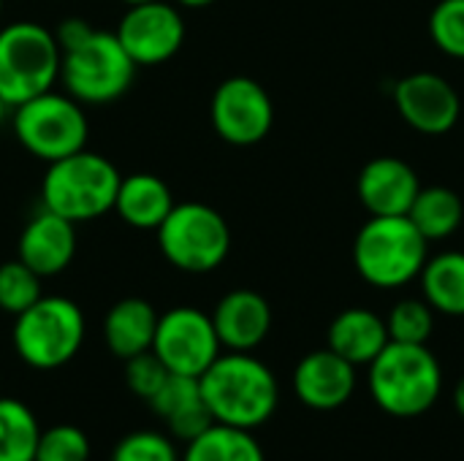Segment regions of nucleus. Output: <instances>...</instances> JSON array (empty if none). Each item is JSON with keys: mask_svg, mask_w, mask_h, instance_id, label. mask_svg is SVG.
I'll return each instance as SVG.
<instances>
[{"mask_svg": "<svg viewBox=\"0 0 464 461\" xmlns=\"http://www.w3.org/2000/svg\"><path fill=\"white\" fill-rule=\"evenodd\" d=\"M204 405L215 424L237 429L264 427L280 402V386L275 372L250 353H220L209 370L198 378Z\"/></svg>", "mask_w": 464, "mask_h": 461, "instance_id": "nucleus-1", "label": "nucleus"}, {"mask_svg": "<svg viewBox=\"0 0 464 461\" xmlns=\"http://www.w3.org/2000/svg\"><path fill=\"white\" fill-rule=\"evenodd\" d=\"M367 370L372 402L394 418H419L430 413L443 394V370L427 345L389 342Z\"/></svg>", "mask_w": 464, "mask_h": 461, "instance_id": "nucleus-2", "label": "nucleus"}, {"mask_svg": "<svg viewBox=\"0 0 464 461\" xmlns=\"http://www.w3.org/2000/svg\"><path fill=\"white\" fill-rule=\"evenodd\" d=\"M120 179L122 174L109 158L84 147L68 158L46 163L41 206L71 220L73 226L98 220L114 209Z\"/></svg>", "mask_w": 464, "mask_h": 461, "instance_id": "nucleus-3", "label": "nucleus"}, {"mask_svg": "<svg viewBox=\"0 0 464 461\" xmlns=\"http://www.w3.org/2000/svg\"><path fill=\"white\" fill-rule=\"evenodd\" d=\"M427 239L408 215L367 220L353 242V266L372 288L394 291L416 280L430 258Z\"/></svg>", "mask_w": 464, "mask_h": 461, "instance_id": "nucleus-4", "label": "nucleus"}, {"mask_svg": "<svg viewBox=\"0 0 464 461\" xmlns=\"http://www.w3.org/2000/svg\"><path fill=\"white\" fill-rule=\"evenodd\" d=\"M60 54V84L82 106L111 103L122 98L136 79V62L117 35L98 27Z\"/></svg>", "mask_w": 464, "mask_h": 461, "instance_id": "nucleus-5", "label": "nucleus"}, {"mask_svg": "<svg viewBox=\"0 0 464 461\" xmlns=\"http://www.w3.org/2000/svg\"><path fill=\"white\" fill-rule=\"evenodd\" d=\"M60 46L54 30L38 22H11L0 27V98L19 103L54 90L60 82Z\"/></svg>", "mask_w": 464, "mask_h": 461, "instance_id": "nucleus-6", "label": "nucleus"}, {"mask_svg": "<svg viewBox=\"0 0 464 461\" xmlns=\"http://www.w3.org/2000/svg\"><path fill=\"white\" fill-rule=\"evenodd\" d=\"M11 342L16 356L41 372L65 367L84 342L82 307L65 296H41L16 315Z\"/></svg>", "mask_w": 464, "mask_h": 461, "instance_id": "nucleus-7", "label": "nucleus"}, {"mask_svg": "<svg viewBox=\"0 0 464 461\" xmlns=\"http://www.w3.org/2000/svg\"><path fill=\"white\" fill-rule=\"evenodd\" d=\"M155 234L163 258L188 274L215 272L231 253V228L226 217L201 201L174 204Z\"/></svg>", "mask_w": 464, "mask_h": 461, "instance_id": "nucleus-8", "label": "nucleus"}, {"mask_svg": "<svg viewBox=\"0 0 464 461\" xmlns=\"http://www.w3.org/2000/svg\"><path fill=\"white\" fill-rule=\"evenodd\" d=\"M14 136L33 158L54 163L87 147L90 120L76 98L46 90L14 109Z\"/></svg>", "mask_w": 464, "mask_h": 461, "instance_id": "nucleus-9", "label": "nucleus"}, {"mask_svg": "<svg viewBox=\"0 0 464 461\" xmlns=\"http://www.w3.org/2000/svg\"><path fill=\"white\" fill-rule=\"evenodd\" d=\"M152 353L174 375L201 378L220 356V340L212 318L196 307H174L158 318Z\"/></svg>", "mask_w": 464, "mask_h": 461, "instance_id": "nucleus-10", "label": "nucleus"}, {"mask_svg": "<svg viewBox=\"0 0 464 461\" xmlns=\"http://www.w3.org/2000/svg\"><path fill=\"white\" fill-rule=\"evenodd\" d=\"M209 120L223 141L234 147H253L269 136L275 125V103L256 79L231 76L212 92Z\"/></svg>", "mask_w": 464, "mask_h": 461, "instance_id": "nucleus-11", "label": "nucleus"}, {"mask_svg": "<svg viewBox=\"0 0 464 461\" xmlns=\"http://www.w3.org/2000/svg\"><path fill=\"white\" fill-rule=\"evenodd\" d=\"M117 41L136 62V68H150L169 62L185 43V19L177 5L152 0L128 5L117 30Z\"/></svg>", "mask_w": 464, "mask_h": 461, "instance_id": "nucleus-12", "label": "nucleus"}, {"mask_svg": "<svg viewBox=\"0 0 464 461\" xmlns=\"http://www.w3.org/2000/svg\"><path fill=\"white\" fill-rule=\"evenodd\" d=\"M394 106L400 117L419 133L440 136L449 133L462 111L459 95L438 73H411L394 87Z\"/></svg>", "mask_w": 464, "mask_h": 461, "instance_id": "nucleus-13", "label": "nucleus"}, {"mask_svg": "<svg viewBox=\"0 0 464 461\" xmlns=\"http://www.w3.org/2000/svg\"><path fill=\"white\" fill-rule=\"evenodd\" d=\"M356 391V367L334 351H313L294 370L296 399L318 413H332L348 405Z\"/></svg>", "mask_w": 464, "mask_h": 461, "instance_id": "nucleus-14", "label": "nucleus"}, {"mask_svg": "<svg viewBox=\"0 0 464 461\" xmlns=\"http://www.w3.org/2000/svg\"><path fill=\"white\" fill-rule=\"evenodd\" d=\"M73 255H76V226L41 206V212H35L19 234L16 258L46 280L65 272Z\"/></svg>", "mask_w": 464, "mask_h": 461, "instance_id": "nucleus-15", "label": "nucleus"}, {"mask_svg": "<svg viewBox=\"0 0 464 461\" xmlns=\"http://www.w3.org/2000/svg\"><path fill=\"white\" fill-rule=\"evenodd\" d=\"M356 190H359V201L372 217H392V215L411 212L421 190V182L405 160L381 155L372 158L359 171Z\"/></svg>", "mask_w": 464, "mask_h": 461, "instance_id": "nucleus-16", "label": "nucleus"}, {"mask_svg": "<svg viewBox=\"0 0 464 461\" xmlns=\"http://www.w3.org/2000/svg\"><path fill=\"white\" fill-rule=\"evenodd\" d=\"M212 326L218 331L220 348L250 353L272 331V307L269 302L247 288L226 293L212 310Z\"/></svg>", "mask_w": 464, "mask_h": 461, "instance_id": "nucleus-17", "label": "nucleus"}, {"mask_svg": "<svg viewBox=\"0 0 464 461\" xmlns=\"http://www.w3.org/2000/svg\"><path fill=\"white\" fill-rule=\"evenodd\" d=\"M147 405L152 408V413L158 418L166 421L171 437H177L182 443L196 440L215 424L209 408L204 405L201 383H198V378H190V375L171 372L166 378V383L160 386V391Z\"/></svg>", "mask_w": 464, "mask_h": 461, "instance_id": "nucleus-18", "label": "nucleus"}, {"mask_svg": "<svg viewBox=\"0 0 464 461\" xmlns=\"http://www.w3.org/2000/svg\"><path fill=\"white\" fill-rule=\"evenodd\" d=\"M389 329L386 318H381L372 310L351 307L343 310L326 334V348L351 361L353 367H367L386 345H389Z\"/></svg>", "mask_w": 464, "mask_h": 461, "instance_id": "nucleus-19", "label": "nucleus"}, {"mask_svg": "<svg viewBox=\"0 0 464 461\" xmlns=\"http://www.w3.org/2000/svg\"><path fill=\"white\" fill-rule=\"evenodd\" d=\"M174 204V193L160 177L139 171L120 179L111 212H117L120 220L136 231H158Z\"/></svg>", "mask_w": 464, "mask_h": 461, "instance_id": "nucleus-20", "label": "nucleus"}, {"mask_svg": "<svg viewBox=\"0 0 464 461\" xmlns=\"http://www.w3.org/2000/svg\"><path fill=\"white\" fill-rule=\"evenodd\" d=\"M158 310L139 296L120 299L103 318V342L117 359H130L144 351H152L155 329H158Z\"/></svg>", "mask_w": 464, "mask_h": 461, "instance_id": "nucleus-21", "label": "nucleus"}, {"mask_svg": "<svg viewBox=\"0 0 464 461\" xmlns=\"http://www.w3.org/2000/svg\"><path fill=\"white\" fill-rule=\"evenodd\" d=\"M424 302L443 315L462 318L464 315V253H440L427 258L421 269Z\"/></svg>", "mask_w": 464, "mask_h": 461, "instance_id": "nucleus-22", "label": "nucleus"}, {"mask_svg": "<svg viewBox=\"0 0 464 461\" xmlns=\"http://www.w3.org/2000/svg\"><path fill=\"white\" fill-rule=\"evenodd\" d=\"M408 217L421 231V236L427 242H435V239L451 236L462 226L464 204L462 198L449 187H440V185L421 187Z\"/></svg>", "mask_w": 464, "mask_h": 461, "instance_id": "nucleus-23", "label": "nucleus"}, {"mask_svg": "<svg viewBox=\"0 0 464 461\" xmlns=\"http://www.w3.org/2000/svg\"><path fill=\"white\" fill-rule=\"evenodd\" d=\"M182 461H266V456L250 429L212 424L188 443Z\"/></svg>", "mask_w": 464, "mask_h": 461, "instance_id": "nucleus-24", "label": "nucleus"}, {"mask_svg": "<svg viewBox=\"0 0 464 461\" xmlns=\"http://www.w3.org/2000/svg\"><path fill=\"white\" fill-rule=\"evenodd\" d=\"M41 427L33 410L11 397H0V461H35Z\"/></svg>", "mask_w": 464, "mask_h": 461, "instance_id": "nucleus-25", "label": "nucleus"}, {"mask_svg": "<svg viewBox=\"0 0 464 461\" xmlns=\"http://www.w3.org/2000/svg\"><path fill=\"white\" fill-rule=\"evenodd\" d=\"M389 340L405 345H427L435 329V310L424 299H402L386 318Z\"/></svg>", "mask_w": 464, "mask_h": 461, "instance_id": "nucleus-26", "label": "nucleus"}, {"mask_svg": "<svg viewBox=\"0 0 464 461\" xmlns=\"http://www.w3.org/2000/svg\"><path fill=\"white\" fill-rule=\"evenodd\" d=\"M41 280L44 277H38L19 258L0 264V310L16 318L19 312L33 307L44 296Z\"/></svg>", "mask_w": 464, "mask_h": 461, "instance_id": "nucleus-27", "label": "nucleus"}, {"mask_svg": "<svg viewBox=\"0 0 464 461\" xmlns=\"http://www.w3.org/2000/svg\"><path fill=\"white\" fill-rule=\"evenodd\" d=\"M35 461H90V440L73 424H57L41 429Z\"/></svg>", "mask_w": 464, "mask_h": 461, "instance_id": "nucleus-28", "label": "nucleus"}, {"mask_svg": "<svg viewBox=\"0 0 464 461\" xmlns=\"http://www.w3.org/2000/svg\"><path fill=\"white\" fill-rule=\"evenodd\" d=\"M430 35L440 52L464 60V0H440L430 16Z\"/></svg>", "mask_w": 464, "mask_h": 461, "instance_id": "nucleus-29", "label": "nucleus"}, {"mask_svg": "<svg viewBox=\"0 0 464 461\" xmlns=\"http://www.w3.org/2000/svg\"><path fill=\"white\" fill-rule=\"evenodd\" d=\"M111 461H179V454L160 432H130L114 446Z\"/></svg>", "mask_w": 464, "mask_h": 461, "instance_id": "nucleus-30", "label": "nucleus"}, {"mask_svg": "<svg viewBox=\"0 0 464 461\" xmlns=\"http://www.w3.org/2000/svg\"><path fill=\"white\" fill-rule=\"evenodd\" d=\"M169 375L171 372L152 351L125 359V386L144 402H150L160 391V386L166 383Z\"/></svg>", "mask_w": 464, "mask_h": 461, "instance_id": "nucleus-31", "label": "nucleus"}, {"mask_svg": "<svg viewBox=\"0 0 464 461\" xmlns=\"http://www.w3.org/2000/svg\"><path fill=\"white\" fill-rule=\"evenodd\" d=\"M454 408H457V413L464 418V375L457 380V386H454Z\"/></svg>", "mask_w": 464, "mask_h": 461, "instance_id": "nucleus-32", "label": "nucleus"}, {"mask_svg": "<svg viewBox=\"0 0 464 461\" xmlns=\"http://www.w3.org/2000/svg\"><path fill=\"white\" fill-rule=\"evenodd\" d=\"M182 8H207V5H212V3H218V0H177Z\"/></svg>", "mask_w": 464, "mask_h": 461, "instance_id": "nucleus-33", "label": "nucleus"}, {"mask_svg": "<svg viewBox=\"0 0 464 461\" xmlns=\"http://www.w3.org/2000/svg\"><path fill=\"white\" fill-rule=\"evenodd\" d=\"M8 109H11V106H8V103H5V101L0 98V125L5 122V114H8Z\"/></svg>", "mask_w": 464, "mask_h": 461, "instance_id": "nucleus-34", "label": "nucleus"}, {"mask_svg": "<svg viewBox=\"0 0 464 461\" xmlns=\"http://www.w3.org/2000/svg\"><path fill=\"white\" fill-rule=\"evenodd\" d=\"M125 5H139V3H152V0H122Z\"/></svg>", "mask_w": 464, "mask_h": 461, "instance_id": "nucleus-35", "label": "nucleus"}, {"mask_svg": "<svg viewBox=\"0 0 464 461\" xmlns=\"http://www.w3.org/2000/svg\"><path fill=\"white\" fill-rule=\"evenodd\" d=\"M0 16H3V0H0Z\"/></svg>", "mask_w": 464, "mask_h": 461, "instance_id": "nucleus-36", "label": "nucleus"}]
</instances>
